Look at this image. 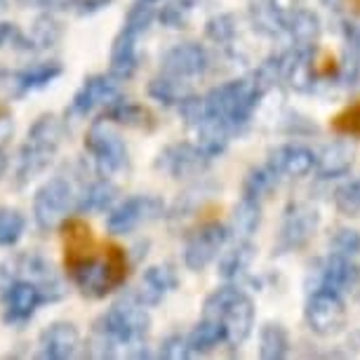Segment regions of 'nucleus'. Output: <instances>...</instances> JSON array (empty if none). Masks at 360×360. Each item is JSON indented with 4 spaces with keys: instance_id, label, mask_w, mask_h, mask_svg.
Masks as SVG:
<instances>
[{
    "instance_id": "obj_57",
    "label": "nucleus",
    "mask_w": 360,
    "mask_h": 360,
    "mask_svg": "<svg viewBox=\"0 0 360 360\" xmlns=\"http://www.w3.org/2000/svg\"><path fill=\"white\" fill-rule=\"evenodd\" d=\"M358 302H360V295H358Z\"/></svg>"
},
{
    "instance_id": "obj_31",
    "label": "nucleus",
    "mask_w": 360,
    "mask_h": 360,
    "mask_svg": "<svg viewBox=\"0 0 360 360\" xmlns=\"http://www.w3.org/2000/svg\"><path fill=\"white\" fill-rule=\"evenodd\" d=\"M231 137H233V132H231L221 120L205 118L198 125V146L210 155V158H217V155H221L226 151Z\"/></svg>"
},
{
    "instance_id": "obj_22",
    "label": "nucleus",
    "mask_w": 360,
    "mask_h": 360,
    "mask_svg": "<svg viewBox=\"0 0 360 360\" xmlns=\"http://www.w3.org/2000/svg\"><path fill=\"white\" fill-rule=\"evenodd\" d=\"M139 38L134 31L130 29H120V33L115 36L113 45H111V73L118 80H130L139 69V50L137 43Z\"/></svg>"
},
{
    "instance_id": "obj_26",
    "label": "nucleus",
    "mask_w": 360,
    "mask_h": 360,
    "mask_svg": "<svg viewBox=\"0 0 360 360\" xmlns=\"http://www.w3.org/2000/svg\"><path fill=\"white\" fill-rule=\"evenodd\" d=\"M115 198H118V188L108 181V176H101L78 193L76 212H104L113 205Z\"/></svg>"
},
{
    "instance_id": "obj_47",
    "label": "nucleus",
    "mask_w": 360,
    "mask_h": 360,
    "mask_svg": "<svg viewBox=\"0 0 360 360\" xmlns=\"http://www.w3.org/2000/svg\"><path fill=\"white\" fill-rule=\"evenodd\" d=\"M283 130L288 134H314V132H318V127H316V123H311L309 118H304V115L288 113L283 118Z\"/></svg>"
},
{
    "instance_id": "obj_4",
    "label": "nucleus",
    "mask_w": 360,
    "mask_h": 360,
    "mask_svg": "<svg viewBox=\"0 0 360 360\" xmlns=\"http://www.w3.org/2000/svg\"><path fill=\"white\" fill-rule=\"evenodd\" d=\"M94 325L108 332L118 342V346L139 349V346H144L148 330H151V316H148L144 304H139L132 295H125Z\"/></svg>"
},
{
    "instance_id": "obj_21",
    "label": "nucleus",
    "mask_w": 360,
    "mask_h": 360,
    "mask_svg": "<svg viewBox=\"0 0 360 360\" xmlns=\"http://www.w3.org/2000/svg\"><path fill=\"white\" fill-rule=\"evenodd\" d=\"M356 148L349 141H330L316 153V172L321 179H339L351 172Z\"/></svg>"
},
{
    "instance_id": "obj_44",
    "label": "nucleus",
    "mask_w": 360,
    "mask_h": 360,
    "mask_svg": "<svg viewBox=\"0 0 360 360\" xmlns=\"http://www.w3.org/2000/svg\"><path fill=\"white\" fill-rule=\"evenodd\" d=\"M179 115L186 125L198 127L202 120L207 118V108H205V97H198V94H186L184 99L179 101Z\"/></svg>"
},
{
    "instance_id": "obj_25",
    "label": "nucleus",
    "mask_w": 360,
    "mask_h": 360,
    "mask_svg": "<svg viewBox=\"0 0 360 360\" xmlns=\"http://www.w3.org/2000/svg\"><path fill=\"white\" fill-rule=\"evenodd\" d=\"M104 118L111 120L113 125L134 127V130H153L155 127L153 113L148 111V108L132 104V101H125L123 97L115 99L111 106H106Z\"/></svg>"
},
{
    "instance_id": "obj_41",
    "label": "nucleus",
    "mask_w": 360,
    "mask_h": 360,
    "mask_svg": "<svg viewBox=\"0 0 360 360\" xmlns=\"http://www.w3.org/2000/svg\"><path fill=\"white\" fill-rule=\"evenodd\" d=\"M5 45H10L12 50H19V52H36L33 38L26 36L19 26L10 22H0V47H5Z\"/></svg>"
},
{
    "instance_id": "obj_37",
    "label": "nucleus",
    "mask_w": 360,
    "mask_h": 360,
    "mask_svg": "<svg viewBox=\"0 0 360 360\" xmlns=\"http://www.w3.org/2000/svg\"><path fill=\"white\" fill-rule=\"evenodd\" d=\"M238 33V24L233 15H217L212 19H207L205 24V36L217 45H231Z\"/></svg>"
},
{
    "instance_id": "obj_5",
    "label": "nucleus",
    "mask_w": 360,
    "mask_h": 360,
    "mask_svg": "<svg viewBox=\"0 0 360 360\" xmlns=\"http://www.w3.org/2000/svg\"><path fill=\"white\" fill-rule=\"evenodd\" d=\"M78 193L64 176H52L33 195V219L43 233H50L64 224L71 210H76Z\"/></svg>"
},
{
    "instance_id": "obj_10",
    "label": "nucleus",
    "mask_w": 360,
    "mask_h": 360,
    "mask_svg": "<svg viewBox=\"0 0 360 360\" xmlns=\"http://www.w3.org/2000/svg\"><path fill=\"white\" fill-rule=\"evenodd\" d=\"M165 214V202L158 195H132L120 202L118 207L111 210L106 219L108 233L113 236H125L137 231L141 224L155 221Z\"/></svg>"
},
{
    "instance_id": "obj_34",
    "label": "nucleus",
    "mask_w": 360,
    "mask_h": 360,
    "mask_svg": "<svg viewBox=\"0 0 360 360\" xmlns=\"http://www.w3.org/2000/svg\"><path fill=\"white\" fill-rule=\"evenodd\" d=\"M276 181H278V174L269 165L252 167L245 174V181H243V195H245V198L262 200V198H266L271 191H274Z\"/></svg>"
},
{
    "instance_id": "obj_53",
    "label": "nucleus",
    "mask_w": 360,
    "mask_h": 360,
    "mask_svg": "<svg viewBox=\"0 0 360 360\" xmlns=\"http://www.w3.org/2000/svg\"><path fill=\"white\" fill-rule=\"evenodd\" d=\"M351 342H353V344H356V346H358V349H360V332H356V335H353V337H351Z\"/></svg>"
},
{
    "instance_id": "obj_23",
    "label": "nucleus",
    "mask_w": 360,
    "mask_h": 360,
    "mask_svg": "<svg viewBox=\"0 0 360 360\" xmlns=\"http://www.w3.org/2000/svg\"><path fill=\"white\" fill-rule=\"evenodd\" d=\"M62 73H64V66L59 62H43V64L31 66V69L12 73V87H15L12 97H24V94H29V92L43 90V87L54 83Z\"/></svg>"
},
{
    "instance_id": "obj_8",
    "label": "nucleus",
    "mask_w": 360,
    "mask_h": 360,
    "mask_svg": "<svg viewBox=\"0 0 360 360\" xmlns=\"http://www.w3.org/2000/svg\"><path fill=\"white\" fill-rule=\"evenodd\" d=\"M309 330L318 337H335L346 328V304L342 292L332 288H316L311 290L304 307Z\"/></svg>"
},
{
    "instance_id": "obj_42",
    "label": "nucleus",
    "mask_w": 360,
    "mask_h": 360,
    "mask_svg": "<svg viewBox=\"0 0 360 360\" xmlns=\"http://www.w3.org/2000/svg\"><path fill=\"white\" fill-rule=\"evenodd\" d=\"M330 252L337 255H346L353 257L360 252V233L356 229H337L335 233L330 236Z\"/></svg>"
},
{
    "instance_id": "obj_15",
    "label": "nucleus",
    "mask_w": 360,
    "mask_h": 360,
    "mask_svg": "<svg viewBox=\"0 0 360 360\" xmlns=\"http://www.w3.org/2000/svg\"><path fill=\"white\" fill-rule=\"evenodd\" d=\"M316 45H292V50L281 54V80L295 92H311L316 85L314 69Z\"/></svg>"
},
{
    "instance_id": "obj_27",
    "label": "nucleus",
    "mask_w": 360,
    "mask_h": 360,
    "mask_svg": "<svg viewBox=\"0 0 360 360\" xmlns=\"http://www.w3.org/2000/svg\"><path fill=\"white\" fill-rule=\"evenodd\" d=\"M219 344H226V328H224V323L217 321V318L202 316L198 325L191 330V335H188V349H191V356L210 353Z\"/></svg>"
},
{
    "instance_id": "obj_35",
    "label": "nucleus",
    "mask_w": 360,
    "mask_h": 360,
    "mask_svg": "<svg viewBox=\"0 0 360 360\" xmlns=\"http://www.w3.org/2000/svg\"><path fill=\"white\" fill-rule=\"evenodd\" d=\"M26 231V217L17 207H0V248H15Z\"/></svg>"
},
{
    "instance_id": "obj_50",
    "label": "nucleus",
    "mask_w": 360,
    "mask_h": 360,
    "mask_svg": "<svg viewBox=\"0 0 360 360\" xmlns=\"http://www.w3.org/2000/svg\"><path fill=\"white\" fill-rule=\"evenodd\" d=\"M8 165H10V158H8V151H5V146H0V176L8 172Z\"/></svg>"
},
{
    "instance_id": "obj_48",
    "label": "nucleus",
    "mask_w": 360,
    "mask_h": 360,
    "mask_svg": "<svg viewBox=\"0 0 360 360\" xmlns=\"http://www.w3.org/2000/svg\"><path fill=\"white\" fill-rule=\"evenodd\" d=\"M22 8H43V10H69L76 8L78 0H17Z\"/></svg>"
},
{
    "instance_id": "obj_13",
    "label": "nucleus",
    "mask_w": 360,
    "mask_h": 360,
    "mask_svg": "<svg viewBox=\"0 0 360 360\" xmlns=\"http://www.w3.org/2000/svg\"><path fill=\"white\" fill-rule=\"evenodd\" d=\"M210 162H212V158L198 144L176 141V144H169L158 153L155 169L174 176V179H188V176H200L210 167Z\"/></svg>"
},
{
    "instance_id": "obj_55",
    "label": "nucleus",
    "mask_w": 360,
    "mask_h": 360,
    "mask_svg": "<svg viewBox=\"0 0 360 360\" xmlns=\"http://www.w3.org/2000/svg\"><path fill=\"white\" fill-rule=\"evenodd\" d=\"M356 186H358V191H360V176H358V179H356Z\"/></svg>"
},
{
    "instance_id": "obj_52",
    "label": "nucleus",
    "mask_w": 360,
    "mask_h": 360,
    "mask_svg": "<svg viewBox=\"0 0 360 360\" xmlns=\"http://www.w3.org/2000/svg\"><path fill=\"white\" fill-rule=\"evenodd\" d=\"M8 118H10L8 108H0V120H8Z\"/></svg>"
},
{
    "instance_id": "obj_38",
    "label": "nucleus",
    "mask_w": 360,
    "mask_h": 360,
    "mask_svg": "<svg viewBox=\"0 0 360 360\" xmlns=\"http://www.w3.org/2000/svg\"><path fill=\"white\" fill-rule=\"evenodd\" d=\"M207 198H210V191H205V186L188 188V191L179 193V198L174 200L172 210H169V217H172V219H184V217H191Z\"/></svg>"
},
{
    "instance_id": "obj_33",
    "label": "nucleus",
    "mask_w": 360,
    "mask_h": 360,
    "mask_svg": "<svg viewBox=\"0 0 360 360\" xmlns=\"http://www.w3.org/2000/svg\"><path fill=\"white\" fill-rule=\"evenodd\" d=\"M64 240H66V264L80 257H87L92 245L90 226L80 219H71L64 224Z\"/></svg>"
},
{
    "instance_id": "obj_56",
    "label": "nucleus",
    "mask_w": 360,
    "mask_h": 360,
    "mask_svg": "<svg viewBox=\"0 0 360 360\" xmlns=\"http://www.w3.org/2000/svg\"><path fill=\"white\" fill-rule=\"evenodd\" d=\"M3 3H5V0H0V5H3Z\"/></svg>"
},
{
    "instance_id": "obj_19",
    "label": "nucleus",
    "mask_w": 360,
    "mask_h": 360,
    "mask_svg": "<svg viewBox=\"0 0 360 360\" xmlns=\"http://www.w3.org/2000/svg\"><path fill=\"white\" fill-rule=\"evenodd\" d=\"M176 285H179L176 271L169 264H155V266H148L144 271L139 288L130 292V295L148 309V307H158L162 299H165V295L176 290Z\"/></svg>"
},
{
    "instance_id": "obj_12",
    "label": "nucleus",
    "mask_w": 360,
    "mask_h": 360,
    "mask_svg": "<svg viewBox=\"0 0 360 360\" xmlns=\"http://www.w3.org/2000/svg\"><path fill=\"white\" fill-rule=\"evenodd\" d=\"M231 229L219 221H207L186 238L184 264L188 271H202L212 264L229 240Z\"/></svg>"
},
{
    "instance_id": "obj_11",
    "label": "nucleus",
    "mask_w": 360,
    "mask_h": 360,
    "mask_svg": "<svg viewBox=\"0 0 360 360\" xmlns=\"http://www.w3.org/2000/svg\"><path fill=\"white\" fill-rule=\"evenodd\" d=\"M71 274V281L76 283V288L80 290V295L90 297V299H101L108 292L115 290L118 285H123L115 271L111 269L108 259H97V257H80L66 264Z\"/></svg>"
},
{
    "instance_id": "obj_20",
    "label": "nucleus",
    "mask_w": 360,
    "mask_h": 360,
    "mask_svg": "<svg viewBox=\"0 0 360 360\" xmlns=\"http://www.w3.org/2000/svg\"><path fill=\"white\" fill-rule=\"evenodd\" d=\"M358 283H360V269H358V264L353 262V257L330 252L328 259H323L321 266H318L314 290L332 288L337 292H344V290H353Z\"/></svg>"
},
{
    "instance_id": "obj_2",
    "label": "nucleus",
    "mask_w": 360,
    "mask_h": 360,
    "mask_svg": "<svg viewBox=\"0 0 360 360\" xmlns=\"http://www.w3.org/2000/svg\"><path fill=\"white\" fill-rule=\"evenodd\" d=\"M262 97L264 90L255 76L229 80V83L217 85L205 94L207 118L221 120L233 134H240L252 120L255 108Z\"/></svg>"
},
{
    "instance_id": "obj_36",
    "label": "nucleus",
    "mask_w": 360,
    "mask_h": 360,
    "mask_svg": "<svg viewBox=\"0 0 360 360\" xmlns=\"http://www.w3.org/2000/svg\"><path fill=\"white\" fill-rule=\"evenodd\" d=\"M64 36V26L59 19H54L52 15H43L33 22V29H31V38L36 43V52L38 50H50L62 40Z\"/></svg>"
},
{
    "instance_id": "obj_24",
    "label": "nucleus",
    "mask_w": 360,
    "mask_h": 360,
    "mask_svg": "<svg viewBox=\"0 0 360 360\" xmlns=\"http://www.w3.org/2000/svg\"><path fill=\"white\" fill-rule=\"evenodd\" d=\"M285 33L292 38L295 45H316L318 36H321V19L316 12L307 8H295L285 12Z\"/></svg>"
},
{
    "instance_id": "obj_30",
    "label": "nucleus",
    "mask_w": 360,
    "mask_h": 360,
    "mask_svg": "<svg viewBox=\"0 0 360 360\" xmlns=\"http://www.w3.org/2000/svg\"><path fill=\"white\" fill-rule=\"evenodd\" d=\"M290 332L281 323H266L259 332L262 360H283L290 356Z\"/></svg>"
},
{
    "instance_id": "obj_46",
    "label": "nucleus",
    "mask_w": 360,
    "mask_h": 360,
    "mask_svg": "<svg viewBox=\"0 0 360 360\" xmlns=\"http://www.w3.org/2000/svg\"><path fill=\"white\" fill-rule=\"evenodd\" d=\"M191 10H186V8H181L179 3H169L167 8H162V12L158 15L160 19V24L162 26H167V29H184V24H186V15Z\"/></svg>"
},
{
    "instance_id": "obj_18",
    "label": "nucleus",
    "mask_w": 360,
    "mask_h": 360,
    "mask_svg": "<svg viewBox=\"0 0 360 360\" xmlns=\"http://www.w3.org/2000/svg\"><path fill=\"white\" fill-rule=\"evenodd\" d=\"M266 165L278 176H307L316 169V151L304 144H283L269 153Z\"/></svg>"
},
{
    "instance_id": "obj_14",
    "label": "nucleus",
    "mask_w": 360,
    "mask_h": 360,
    "mask_svg": "<svg viewBox=\"0 0 360 360\" xmlns=\"http://www.w3.org/2000/svg\"><path fill=\"white\" fill-rule=\"evenodd\" d=\"M120 80L113 73H97L85 78L83 87L73 94L71 106L66 108V115H87L99 106H111L115 99H120Z\"/></svg>"
},
{
    "instance_id": "obj_16",
    "label": "nucleus",
    "mask_w": 360,
    "mask_h": 360,
    "mask_svg": "<svg viewBox=\"0 0 360 360\" xmlns=\"http://www.w3.org/2000/svg\"><path fill=\"white\" fill-rule=\"evenodd\" d=\"M207 50L198 43H176L160 59V71L181 80L202 76L207 71Z\"/></svg>"
},
{
    "instance_id": "obj_40",
    "label": "nucleus",
    "mask_w": 360,
    "mask_h": 360,
    "mask_svg": "<svg viewBox=\"0 0 360 360\" xmlns=\"http://www.w3.org/2000/svg\"><path fill=\"white\" fill-rule=\"evenodd\" d=\"M115 349H118V342H115L108 332L94 325L92 337L87 339V344H85V356L87 358H113Z\"/></svg>"
},
{
    "instance_id": "obj_39",
    "label": "nucleus",
    "mask_w": 360,
    "mask_h": 360,
    "mask_svg": "<svg viewBox=\"0 0 360 360\" xmlns=\"http://www.w3.org/2000/svg\"><path fill=\"white\" fill-rule=\"evenodd\" d=\"M153 19H155V12L151 8V3H144V0H137V3L132 5L130 12H127V17H125V29H130L134 31L137 36H144V33L151 29V24H153Z\"/></svg>"
},
{
    "instance_id": "obj_3",
    "label": "nucleus",
    "mask_w": 360,
    "mask_h": 360,
    "mask_svg": "<svg viewBox=\"0 0 360 360\" xmlns=\"http://www.w3.org/2000/svg\"><path fill=\"white\" fill-rule=\"evenodd\" d=\"M202 316L217 318L226 328V344L238 349L248 342L255 328V302L236 285H221L202 304Z\"/></svg>"
},
{
    "instance_id": "obj_17",
    "label": "nucleus",
    "mask_w": 360,
    "mask_h": 360,
    "mask_svg": "<svg viewBox=\"0 0 360 360\" xmlns=\"http://www.w3.org/2000/svg\"><path fill=\"white\" fill-rule=\"evenodd\" d=\"M80 349V332L69 321H57L40 332L38 358L43 360H66L73 358Z\"/></svg>"
},
{
    "instance_id": "obj_9",
    "label": "nucleus",
    "mask_w": 360,
    "mask_h": 360,
    "mask_svg": "<svg viewBox=\"0 0 360 360\" xmlns=\"http://www.w3.org/2000/svg\"><path fill=\"white\" fill-rule=\"evenodd\" d=\"M318 226H321V214L311 202H290L288 210L283 212L281 231H278L274 250L278 255H288L307 248L314 240Z\"/></svg>"
},
{
    "instance_id": "obj_54",
    "label": "nucleus",
    "mask_w": 360,
    "mask_h": 360,
    "mask_svg": "<svg viewBox=\"0 0 360 360\" xmlns=\"http://www.w3.org/2000/svg\"><path fill=\"white\" fill-rule=\"evenodd\" d=\"M144 3H151L153 5V3H160V0H144Z\"/></svg>"
},
{
    "instance_id": "obj_32",
    "label": "nucleus",
    "mask_w": 360,
    "mask_h": 360,
    "mask_svg": "<svg viewBox=\"0 0 360 360\" xmlns=\"http://www.w3.org/2000/svg\"><path fill=\"white\" fill-rule=\"evenodd\" d=\"M146 92H148V97H151L153 101H158V104H162V106H179V101L184 99L186 94H191L186 90L184 80L167 76V73L151 78Z\"/></svg>"
},
{
    "instance_id": "obj_49",
    "label": "nucleus",
    "mask_w": 360,
    "mask_h": 360,
    "mask_svg": "<svg viewBox=\"0 0 360 360\" xmlns=\"http://www.w3.org/2000/svg\"><path fill=\"white\" fill-rule=\"evenodd\" d=\"M113 0H78L76 5V12L78 17H90V15H97V12H101L104 8H108Z\"/></svg>"
},
{
    "instance_id": "obj_29",
    "label": "nucleus",
    "mask_w": 360,
    "mask_h": 360,
    "mask_svg": "<svg viewBox=\"0 0 360 360\" xmlns=\"http://www.w3.org/2000/svg\"><path fill=\"white\" fill-rule=\"evenodd\" d=\"M255 255H257V248L252 243L238 240V245H233L221 255L219 271H217V274H219L224 281H236V278H240L250 269V264L255 262Z\"/></svg>"
},
{
    "instance_id": "obj_28",
    "label": "nucleus",
    "mask_w": 360,
    "mask_h": 360,
    "mask_svg": "<svg viewBox=\"0 0 360 360\" xmlns=\"http://www.w3.org/2000/svg\"><path fill=\"white\" fill-rule=\"evenodd\" d=\"M259 224H262V200L243 195L233 205V212H231V233H236L240 240H250L257 233Z\"/></svg>"
},
{
    "instance_id": "obj_1",
    "label": "nucleus",
    "mask_w": 360,
    "mask_h": 360,
    "mask_svg": "<svg viewBox=\"0 0 360 360\" xmlns=\"http://www.w3.org/2000/svg\"><path fill=\"white\" fill-rule=\"evenodd\" d=\"M66 137V123L59 120L54 113H43L33 120V125L26 132L24 146L19 148L15 186L24 188L31 179H36L40 172H45L52 165L54 155Z\"/></svg>"
},
{
    "instance_id": "obj_7",
    "label": "nucleus",
    "mask_w": 360,
    "mask_h": 360,
    "mask_svg": "<svg viewBox=\"0 0 360 360\" xmlns=\"http://www.w3.org/2000/svg\"><path fill=\"white\" fill-rule=\"evenodd\" d=\"M3 302H5V314H3L5 325H10V328H22V325H26L36 316V311L40 307L59 302V297L54 295L50 288L31 281V278L17 276V281L10 285Z\"/></svg>"
},
{
    "instance_id": "obj_51",
    "label": "nucleus",
    "mask_w": 360,
    "mask_h": 360,
    "mask_svg": "<svg viewBox=\"0 0 360 360\" xmlns=\"http://www.w3.org/2000/svg\"><path fill=\"white\" fill-rule=\"evenodd\" d=\"M8 78H12V73L8 69H3V66H0V83H3V80H8Z\"/></svg>"
},
{
    "instance_id": "obj_43",
    "label": "nucleus",
    "mask_w": 360,
    "mask_h": 360,
    "mask_svg": "<svg viewBox=\"0 0 360 360\" xmlns=\"http://www.w3.org/2000/svg\"><path fill=\"white\" fill-rule=\"evenodd\" d=\"M335 207L344 217H358L360 214V191L356 181H346L335 191Z\"/></svg>"
},
{
    "instance_id": "obj_45",
    "label": "nucleus",
    "mask_w": 360,
    "mask_h": 360,
    "mask_svg": "<svg viewBox=\"0 0 360 360\" xmlns=\"http://www.w3.org/2000/svg\"><path fill=\"white\" fill-rule=\"evenodd\" d=\"M158 356L160 358H167V360H181V358H188L191 356V349H188V337H181V335H169L160 342V349H158Z\"/></svg>"
},
{
    "instance_id": "obj_6",
    "label": "nucleus",
    "mask_w": 360,
    "mask_h": 360,
    "mask_svg": "<svg viewBox=\"0 0 360 360\" xmlns=\"http://www.w3.org/2000/svg\"><path fill=\"white\" fill-rule=\"evenodd\" d=\"M85 151L92 155L99 176H111L127 167V146L123 137L111 127V120L99 118L85 134Z\"/></svg>"
}]
</instances>
